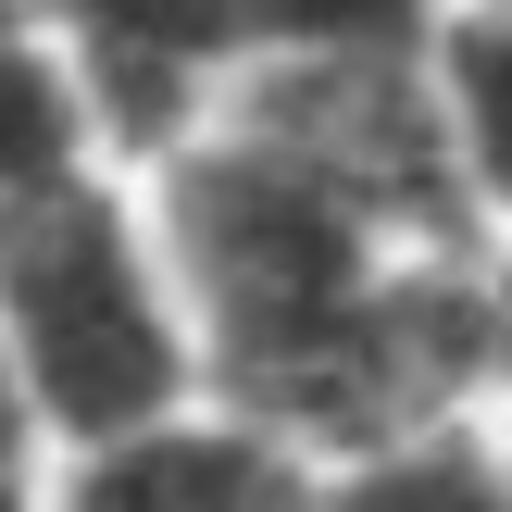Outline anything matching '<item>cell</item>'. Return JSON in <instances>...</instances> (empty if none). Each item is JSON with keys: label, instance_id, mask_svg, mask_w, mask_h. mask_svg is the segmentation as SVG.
<instances>
[{"label": "cell", "instance_id": "obj_8", "mask_svg": "<svg viewBox=\"0 0 512 512\" xmlns=\"http://www.w3.org/2000/svg\"><path fill=\"white\" fill-rule=\"evenodd\" d=\"M475 325H488V413L512 400V225H488V275H475Z\"/></svg>", "mask_w": 512, "mask_h": 512}, {"label": "cell", "instance_id": "obj_5", "mask_svg": "<svg viewBox=\"0 0 512 512\" xmlns=\"http://www.w3.org/2000/svg\"><path fill=\"white\" fill-rule=\"evenodd\" d=\"M100 163H125V138L100 113L88 50L63 38V13H0V213H25Z\"/></svg>", "mask_w": 512, "mask_h": 512}, {"label": "cell", "instance_id": "obj_10", "mask_svg": "<svg viewBox=\"0 0 512 512\" xmlns=\"http://www.w3.org/2000/svg\"><path fill=\"white\" fill-rule=\"evenodd\" d=\"M0 512H63V500H50V463L38 475H0Z\"/></svg>", "mask_w": 512, "mask_h": 512}, {"label": "cell", "instance_id": "obj_3", "mask_svg": "<svg viewBox=\"0 0 512 512\" xmlns=\"http://www.w3.org/2000/svg\"><path fill=\"white\" fill-rule=\"evenodd\" d=\"M425 25L438 0H63V38L88 50L125 163H163L200 113H225L288 63L425 50Z\"/></svg>", "mask_w": 512, "mask_h": 512}, {"label": "cell", "instance_id": "obj_4", "mask_svg": "<svg viewBox=\"0 0 512 512\" xmlns=\"http://www.w3.org/2000/svg\"><path fill=\"white\" fill-rule=\"evenodd\" d=\"M50 500L63 512H325V450H300L250 400L200 388L150 425H113V438L63 450Z\"/></svg>", "mask_w": 512, "mask_h": 512}, {"label": "cell", "instance_id": "obj_1", "mask_svg": "<svg viewBox=\"0 0 512 512\" xmlns=\"http://www.w3.org/2000/svg\"><path fill=\"white\" fill-rule=\"evenodd\" d=\"M138 175L188 263L225 400L275 413L325 463L438 413H488V213L438 138L425 50L288 63Z\"/></svg>", "mask_w": 512, "mask_h": 512}, {"label": "cell", "instance_id": "obj_7", "mask_svg": "<svg viewBox=\"0 0 512 512\" xmlns=\"http://www.w3.org/2000/svg\"><path fill=\"white\" fill-rule=\"evenodd\" d=\"M325 512H512V438L500 413L400 425V438L325 463Z\"/></svg>", "mask_w": 512, "mask_h": 512}, {"label": "cell", "instance_id": "obj_11", "mask_svg": "<svg viewBox=\"0 0 512 512\" xmlns=\"http://www.w3.org/2000/svg\"><path fill=\"white\" fill-rule=\"evenodd\" d=\"M0 13H63V0H0Z\"/></svg>", "mask_w": 512, "mask_h": 512}, {"label": "cell", "instance_id": "obj_9", "mask_svg": "<svg viewBox=\"0 0 512 512\" xmlns=\"http://www.w3.org/2000/svg\"><path fill=\"white\" fill-rule=\"evenodd\" d=\"M38 463H50V425H38V400H25L13 350H0V475H38Z\"/></svg>", "mask_w": 512, "mask_h": 512}, {"label": "cell", "instance_id": "obj_2", "mask_svg": "<svg viewBox=\"0 0 512 512\" xmlns=\"http://www.w3.org/2000/svg\"><path fill=\"white\" fill-rule=\"evenodd\" d=\"M0 350L50 425V463L213 388L188 263H175L138 163H100L75 188L0 213Z\"/></svg>", "mask_w": 512, "mask_h": 512}, {"label": "cell", "instance_id": "obj_6", "mask_svg": "<svg viewBox=\"0 0 512 512\" xmlns=\"http://www.w3.org/2000/svg\"><path fill=\"white\" fill-rule=\"evenodd\" d=\"M425 100H438V138L463 163L475 213L512 225V0H438V25H425Z\"/></svg>", "mask_w": 512, "mask_h": 512}]
</instances>
